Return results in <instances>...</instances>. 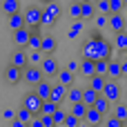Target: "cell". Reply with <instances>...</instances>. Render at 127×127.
<instances>
[{
	"mask_svg": "<svg viewBox=\"0 0 127 127\" xmlns=\"http://www.w3.org/2000/svg\"><path fill=\"white\" fill-rule=\"evenodd\" d=\"M56 20H58V18H54L49 11H45V9H42V16H40V25H47V27H51Z\"/></svg>",
	"mask_w": 127,
	"mask_h": 127,
	"instance_id": "38",
	"label": "cell"
},
{
	"mask_svg": "<svg viewBox=\"0 0 127 127\" xmlns=\"http://www.w3.org/2000/svg\"><path fill=\"white\" fill-rule=\"evenodd\" d=\"M69 16H71L74 20H83V4L74 0V2L69 4Z\"/></svg>",
	"mask_w": 127,
	"mask_h": 127,
	"instance_id": "28",
	"label": "cell"
},
{
	"mask_svg": "<svg viewBox=\"0 0 127 127\" xmlns=\"http://www.w3.org/2000/svg\"><path fill=\"white\" fill-rule=\"evenodd\" d=\"M47 7H45V11H49L54 18H60V13H63V9H60V4L56 2V0H49V2H45Z\"/></svg>",
	"mask_w": 127,
	"mask_h": 127,
	"instance_id": "29",
	"label": "cell"
},
{
	"mask_svg": "<svg viewBox=\"0 0 127 127\" xmlns=\"http://www.w3.org/2000/svg\"><path fill=\"white\" fill-rule=\"evenodd\" d=\"M22 107H27L33 116H38V114H40V107H42V98H40L36 92H27L25 98H22Z\"/></svg>",
	"mask_w": 127,
	"mask_h": 127,
	"instance_id": "2",
	"label": "cell"
},
{
	"mask_svg": "<svg viewBox=\"0 0 127 127\" xmlns=\"http://www.w3.org/2000/svg\"><path fill=\"white\" fill-rule=\"evenodd\" d=\"M121 74H123V78H127V58L121 60Z\"/></svg>",
	"mask_w": 127,
	"mask_h": 127,
	"instance_id": "45",
	"label": "cell"
},
{
	"mask_svg": "<svg viewBox=\"0 0 127 127\" xmlns=\"http://www.w3.org/2000/svg\"><path fill=\"white\" fill-rule=\"evenodd\" d=\"M0 9H2V13H4V16H11V13L20 11V0H2Z\"/></svg>",
	"mask_w": 127,
	"mask_h": 127,
	"instance_id": "19",
	"label": "cell"
},
{
	"mask_svg": "<svg viewBox=\"0 0 127 127\" xmlns=\"http://www.w3.org/2000/svg\"><path fill=\"white\" fill-rule=\"evenodd\" d=\"M107 78H114V80L123 78V74H121V60L109 58V63H107Z\"/></svg>",
	"mask_w": 127,
	"mask_h": 127,
	"instance_id": "17",
	"label": "cell"
},
{
	"mask_svg": "<svg viewBox=\"0 0 127 127\" xmlns=\"http://www.w3.org/2000/svg\"><path fill=\"white\" fill-rule=\"evenodd\" d=\"M11 127H27V123H22L20 118H13L11 121Z\"/></svg>",
	"mask_w": 127,
	"mask_h": 127,
	"instance_id": "46",
	"label": "cell"
},
{
	"mask_svg": "<svg viewBox=\"0 0 127 127\" xmlns=\"http://www.w3.org/2000/svg\"><path fill=\"white\" fill-rule=\"evenodd\" d=\"M78 127H92V125H89L87 121H80V125H78Z\"/></svg>",
	"mask_w": 127,
	"mask_h": 127,
	"instance_id": "47",
	"label": "cell"
},
{
	"mask_svg": "<svg viewBox=\"0 0 127 127\" xmlns=\"http://www.w3.org/2000/svg\"><path fill=\"white\" fill-rule=\"evenodd\" d=\"M114 47H118L121 51H125V49H127V29L116 31V36H114Z\"/></svg>",
	"mask_w": 127,
	"mask_h": 127,
	"instance_id": "26",
	"label": "cell"
},
{
	"mask_svg": "<svg viewBox=\"0 0 127 127\" xmlns=\"http://www.w3.org/2000/svg\"><path fill=\"white\" fill-rule=\"evenodd\" d=\"M92 2H96V0H92Z\"/></svg>",
	"mask_w": 127,
	"mask_h": 127,
	"instance_id": "55",
	"label": "cell"
},
{
	"mask_svg": "<svg viewBox=\"0 0 127 127\" xmlns=\"http://www.w3.org/2000/svg\"><path fill=\"white\" fill-rule=\"evenodd\" d=\"M94 16H96V2H92V0L83 2V20H89Z\"/></svg>",
	"mask_w": 127,
	"mask_h": 127,
	"instance_id": "27",
	"label": "cell"
},
{
	"mask_svg": "<svg viewBox=\"0 0 127 127\" xmlns=\"http://www.w3.org/2000/svg\"><path fill=\"white\" fill-rule=\"evenodd\" d=\"M103 127H123V121H118V118L112 114V116H107V118L103 121Z\"/></svg>",
	"mask_w": 127,
	"mask_h": 127,
	"instance_id": "39",
	"label": "cell"
},
{
	"mask_svg": "<svg viewBox=\"0 0 127 127\" xmlns=\"http://www.w3.org/2000/svg\"><path fill=\"white\" fill-rule=\"evenodd\" d=\"M105 83H107V76H98V74L89 76V87H92L94 92H98V94H103V89H105Z\"/></svg>",
	"mask_w": 127,
	"mask_h": 127,
	"instance_id": "18",
	"label": "cell"
},
{
	"mask_svg": "<svg viewBox=\"0 0 127 127\" xmlns=\"http://www.w3.org/2000/svg\"><path fill=\"white\" fill-rule=\"evenodd\" d=\"M33 92H36L42 100H49V96H51V83H49L47 78H42V80L33 87Z\"/></svg>",
	"mask_w": 127,
	"mask_h": 127,
	"instance_id": "15",
	"label": "cell"
},
{
	"mask_svg": "<svg viewBox=\"0 0 127 127\" xmlns=\"http://www.w3.org/2000/svg\"><path fill=\"white\" fill-rule=\"evenodd\" d=\"M96 9L100 13H109V0H96Z\"/></svg>",
	"mask_w": 127,
	"mask_h": 127,
	"instance_id": "41",
	"label": "cell"
},
{
	"mask_svg": "<svg viewBox=\"0 0 127 127\" xmlns=\"http://www.w3.org/2000/svg\"><path fill=\"white\" fill-rule=\"evenodd\" d=\"M76 2H80V4H83V2H87V0H76Z\"/></svg>",
	"mask_w": 127,
	"mask_h": 127,
	"instance_id": "48",
	"label": "cell"
},
{
	"mask_svg": "<svg viewBox=\"0 0 127 127\" xmlns=\"http://www.w3.org/2000/svg\"><path fill=\"white\" fill-rule=\"evenodd\" d=\"M103 96H105L107 100H112V105H114V103H118V100H121V85H118V80L107 78L105 89H103Z\"/></svg>",
	"mask_w": 127,
	"mask_h": 127,
	"instance_id": "3",
	"label": "cell"
},
{
	"mask_svg": "<svg viewBox=\"0 0 127 127\" xmlns=\"http://www.w3.org/2000/svg\"><path fill=\"white\" fill-rule=\"evenodd\" d=\"M40 2H49V0H40Z\"/></svg>",
	"mask_w": 127,
	"mask_h": 127,
	"instance_id": "52",
	"label": "cell"
},
{
	"mask_svg": "<svg viewBox=\"0 0 127 127\" xmlns=\"http://www.w3.org/2000/svg\"><path fill=\"white\" fill-rule=\"evenodd\" d=\"M60 105L54 103V100H42V107H40V114H54Z\"/></svg>",
	"mask_w": 127,
	"mask_h": 127,
	"instance_id": "33",
	"label": "cell"
},
{
	"mask_svg": "<svg viewBox=\"0 0 127 127\" xmlns=\"http://www.w3.org/2000/svg\"><path fill=\"white\" fill-rule=\"evenodd\" d=\"M123 56H125V58H127V49H125V51H123Z\"/></svg>",
	"mask_w": 127,
	"mask_h": 127,
	"instance_id": "49",
	"label": "cell"
},
{
	"mask_svg": "<svg viewBox=\"0 0 127 127\" xmlns=\"http://www.w3.org/2000/svg\"><path fill=\"white\" fill-rule=\"evenodd\" d=\"M123 127H127V123H123Z\"/></svg>",
	"mask_w": 127,
	"mask_h": 127,
	"instance_id": "54",
	"label": "cell"
},
{
	"mask_svg": "<svg viewBox=\"0 0 127 127\" xmlns=\"http://www.w3.org/2000/svg\"><path fill=\"white\" fill-rule=\"evenodd\" d=\"M29 36H31V29H29V27L16 29V31H13V42H16V47H27Z\"/></svg>",
	"mask_w": 127,
	"mask_h": 127,
	"instance_id": "10",
	"label": "cell"
},
{
	"mask_svg": "<svg viewBox=\"0 0 127 127\" xmlns=\"http://www.w3.org/2000/svg\"><path fill=\"white\" fill-rule=\"evenodd\" d=\"M67 100H69V103H80V100H83V89L76 87V85L67 87Z\"/></svg>",
	"mask_w": 127,
	"mask_h": 127,
	"instance_id": "24",
	"label": "cell"
},
{
	"mask_svg": "<svg viewBox=\"0 0 127 127\" xmlns=\"http://www.w3.org/2000/svg\"><path fill=\"white\" fill-rule=\"evenodd\" d=\"M78 125H80V118H78V116H74V114H67V116H65L63 127H78Z\"/></svg>",
	"mask_w": 127,
	"mask_h": 127,
	"instance_id": "37",
	"label": "cell"
},
{
	"mask_svg": "<svg viewBox=\"0 0 127 127\" xmlns=\"http://www.w3.org/2000/svg\"><path fill=\"white\" fill-rule=\"evenodd\" d=\"M112 51H114V45L109 42V40H98V60L103 58V60H109L112 58Z\"/></svg>",
	"mask_w": 127,
	"mask_h": 127,
	"instance_id": "14",
	"label": "cell"
},
{
	"mask_svg": "<svg viewBox=\"0 0 127 127\" xmlns=\"http://www.w3.org/2000/svg\"><path fill=\"white\" fill-rule=\"evenodd\" d=\"M80 74L83 76H94L96 74V60H89V58H83V63H80Z\"/></svg>",
	"mask_w": 127,
	"mask_h": 127,
	"instance_id": "20",
	"label": "cell"
},
{
	"mask_svg": "<svg viewBox=\"0 0 127 127\" xmlns=\"http://www.w3.org/2000/svg\"><path fill=\"white\" fill-rule=\"evenodd\" d=\"M107 63H109V60H103V58L96 60V74H98V76H107Z\"/></svg>",
	"mask_w": 127,
	"mask_h": 127,
	"instance_id": "40",
	"label": "cell"
},
{
	"mask_svg": "<svg viewBox=\"0 0 127 127\" xmlns=\"http://www.w3.org/2000/svg\"><path fill=\"white\" fill-rule=\"evenodd\" d=\"M94 22H96L98 29H103V27L109 22V13H96V16H94Z\"/></svg>",
	"mask_w": 127,
	"mask_h": 127,
	"instance_id": "35",
	"label": "cell"
},
{
	"mask_svg": "<svg viewBox=\"0 0 127 127\" xmlns=\"http://www.w3.org/2000/svg\"><path fill=\"white\" fill-rule=\"evenodd\" d=\"M56 78H58V83L65 85V87H71V85H74V74H71L69 69H58Z\"/></svg>",
	"mask_w": 127,
	"mask_h": 127,
	"instance_id": "21",
	"label": "cell"
},
{
	"mask_svg": "<svg viewBox=\"0 0 127 127\" xmlns=\"http://www.w3.org/2000/svg\"><path fill=\"white\" fill-rule=\"evenodd\" d=\"M9 63H11V65H16V67H20V69H25V67L29 65L27 49H25V47H16V49L11 51V58H9Z\"/></svg>",
	"mask_w": 127,
	"mask_h": 127,
	"instance_id": "5",
	"label": "cell"
},
{
	"mask_svg": "<svg viewBox=\"0 0 127 127\" xmlns=\"http://www.w3.org/2000/svg\"><path fill=\"white\" fill-rule=\"evenodd\" d=\"M123 2H125V7H127V0H123Z\"/></svg>",
	"mask_w": 127,
	"mask_h": 127,
	"instance_id": "53",
	"label": "cell"
},
{
	"mask_svg": "<svg viewBox=\"0 0 127 127\" xmlns=\"http://www.w3.org/2000/svg\"><path fill=\"white\" fill-rule=\"evenodd\" d=\"M100 94L98 92H94L92 87H85L83 89V103L87 105V107H94V103H96V98H98Z\"/></svg>",
	"mask_w": 127,
	"mask_h": 127,
	"instance_id": "23",
	"label": "cell"
},
{
	"mask_svg": "<svg viewBox=\"0 0 127 127\" xmlns=\"http://www.w3.org/2000/svg\"><path fill=\"white\" fill-rule=\"evenodd\" d=\"M45 127H56V125H45Z\"/></svg>",
	"mask_w": 127,
	"mask_h": 127,
	"instance_id": "51",
	"label": "cell"
},
{
	"mask_svg": "<svg viewBox=\"0 0 127 127\" xmlns=\"http://www.w3.org/2000/svg\"><path fill=\"white\" fill-rule=\"evenodd\" d=\"M69 114H74V116H78L80 121H85V114H87V105L80 100V103H71V109H69Z\"/></svg>",
	"mask_w": 127,
	"mask_h": 127,
	"instance_id": "25",
	"label": "cell"
},
{
	"mask_svg": "<svg viewBox=\"0 0 127 127\" xmlns=\"http://www.w3.org/2000/svg\"><path fill=\"white\" fill-rule=\"evenodd\" d=\"M67 69H69V71L74 74V71H78V69H80V65H78L76 60H69V63H67Z\"/></svg>",
	"mask_w": 127,
	"mask_h": 127,
	"instance_id": "44",
	"label": "cell"
},
{
	"mask_svg": "<svg viewBox=\"0 0 127 127\" xmlns=\"http://www.w3.org/2000/svg\"><path fill=\"white\" fill-rule=\"evenodd\" d=\"M40 69H42V74L47 76V78H51V76H56L58 74V60L56 58H51V56H45L42 58V63H40Z\"/></svg>",
	"mask_w": 127,
	"mask_h": 127,
	"instance_id": "8",
	"label": "cell"
},
{
	"mask_svg": "<svg viewBox=\"0 0 127 127\" xmlns=\"http://www.w3.org/2000/svg\"><path fill=\"white\" fill-rule=\"evenodd\" d=\"M114 31H123L127 27V18L123 16V13H109V22H107Z\"/></svg>",
	"mask_w": 127,
	"mask_h": 127,
	"instance_id": "13",
	"label": "cell"
},
{
	"mask_svg": "<svg viewBox=\"0 0 127 127\" xmlns=\"http://www.w3.org/2000/svg\"><path fill=\"white\" fill-rule=\"evenodd\" d=\"M2 118H4V121H9V123H11V121H13V118H16V112H13V109H4V112H2Z\"/></svg>",
	"mask_w": 127,
	"mask_h": 127,
	"instance_id": "43",
	"label": "cell"
},
{
	"mask_svg": "<svg viewBox=\"0 0 127 127\" xmlns=\"http://www.w3.org/2000/svg\"><path fill=\"white\" fill-rule=\"evenodd\" d=\"M114 116L118 118V121H123V123H127V105L125 103H116V112H114Z\"/></svg>",
	"mask_w": 127,
	"mask_h": 127,
	"instance_id": "31",
	"label": "cell"
},
{
	"mask_svg": "<svg viewBox=\"0 0 127 127\" xmlns=\"http://www.w3.org/2000/svg\"><path fill=\"white\" fill-rule=\"evenodd\" d=\"M123 16H125V18H127V9H125V13H123Z\"/></svg>",
	"mask_w": 127,
	"mask_h": 127,
	"instance_id": "50",
	"label": "cell"
},
{
	"mask_svg": "<svg viewBox=\"0 0 127 127\" xmlns=\"http://www.w3.org/2000/svg\"><path fill=\"white\" fill-rule=\"evenodd\" d=\"M22 16H25V25H27V27H36V25H40L42 9H40V7H29V9L22 11Z\"/></svg>",
	"mask_w": 127,
	"mask_h": 127,
	"instance_id": "7",
	"label": "cell"
},
{
	"mask_svg": "<svg viewBox=\"0 0 127 127\" xmlns=\"http://www.w3.org/2000/svg\"><path fill=\"white\" fill-rule=\"evenodd\" d=\"M56 47H58V42H56L54 36H45L42 42H40V51H42L45 56H51V54L56 51Z\"/></svg>",
	"mask_w": 127,
	"mask_h": 127,
	"instance_id": "16",
	"label": "cell"
},
{
	"mask_svg": "<svg viewBox=\"0 0 127 127\" xmlns=\"http://www.w3.org/2000/svg\"><path fill=\"white\" fill-rule=\"evenodd\" d=\"M42 78H47V76L42 74L40 65H27V67L22 69V80H25L27 85H31V87H36Z\"/></svg>",
	"mask_w": 127,
	"mask_h": 127,
	"instance_id": "1",
	"label": "cell"
},
{
	"mask_svg": "<svg viewBox=\"0 0 127 127\" xmlns=\"http://www.w3.org/2000/svg\"><path fill=\"white\" fill-rule=\"evenodd\" d=\"M65 116H67V114H65V112L60 109V107H58V109H56V112L51 114V118H54L56 127H63V123H65Z\"/></svg>",
	"mask_w": 127,
	"mask_h": 127,
	"instance_id": "36",
	"label": "cell"
},
{
	"mask_svg": "<svg viewBox=\"0 0 127 127\" xmlns=\"http://www.w3.org/2000/svg\"><path fill=\"white\" fill-rule=\"evenodd\" d=\"M85 121L89 123L92 127H100L103 125V121H105V116L96 109V107H87V114H85Z\"/></svg>",
	"mask_w": 127,
	"mask_h": 127,
	"instance_id": "9",
	"label": "cell"
},
{
	"mask_svg": "<svg viewBox=\"0 0 127 127\" xmlns=\"http://www.w3.org/2000/svg\"><path fill=\"white\" fill-rule=\"evenodd\" d=\"M20 80H22V69L9 63V65L4 67V83H7V85H18Z\"/></svg>",
	"mask_w": 127,
	"mask_h": 127,
	"instance_id": "6",
	"label": "cell"
},
{
	"mask_svg": "<svg viewBox=\"0 0 127 127\" xmlns=\"http://www.w3.org/2000/svg\"><path fill=\"white\" fill-rule=\"evenodd\" d=\"M27 56H29V65H40L45 54H42L40 49H29V51H27Z\"/></svg>",
	"mask_w": 127,
	"mask_h": 127,
	"instance_id": "30",
	"label": "cell"
},
{
	"mask_svg": "<svg viewBox=\"0 0 127 127\" xmlns=\"http://www.w3.org/2000/svg\"><path fill=\"white\" fill-rule=\"evenodd\" d=\"M7 25H9V29H11V31L27 27V25H25V16H22V11H16V13L7 16Z\"/></svg>",
	"mask_w": 127,
	"mask_h": 127,
	"instance_id": "11",
	"label": "cell"
},
{
	"mask_svg": "<svg viewBox=\"0 0 127 127\" xmlns=\"http://www.w3.org/2000/svg\"><path fill=\"white\" fill-rule=\"evenodd\" d=\"M94 107H96V109H98V112H100V114L105 116V114H109V112H112V100H107V98H105V96L100 94V96L96 98Z\"/></svg>",
	"mask_w": 127,
	"mask_h": 127,
	"instance_id": "22",
	"label": "cell"
},
{
	"mask_svg": "<svg viewBox=\"0 0 127 127\" xmlns=\"http://www.w3.org/2000/svg\"><path fill=\"white\" fill-rule=\"evenodd\" d=\"M16 118H20L22 123H27V125H29V123H31V118H33V114H31L27 107H22V105H20V109L16 112Z\"/></svg>",
	"mask_w": 127,
	"mask_h": 127,
	"instance_id": "32",
	"label": "cell"
},
{
	"mask_svg": "<svg viewBox=\"0 0 127 127\" xmlns=\"http://www.w3.org/2000/svg\"><path fill=\"white\" fill-rule=\"evenodd\" d=\"M80 56H83V58H89V60H98V40H92V38L83 40V45H80Z\"/></svg>",
	"mask_w": 127,
	"mask_h": 127,
	"instance_id": "4",
	"label": "cell"
},
{
	"mask_svg": "<svg viewBox=\"0 0 127 127\" xmlns=\"http://www.w3.org/2000/svg\"><path fill=\"white\" fill-rule=\"evenodd\" d=\"M27 127H29V125H27Z\"/></svg>",
	"mask_w": 127,
	"mask_h": 127,
	"instance_id": "56",
	"label": "cell"
},
{
	"mask_svg": "<svg viewBox=\"0 0 127 127\" xmlns=\"http://www.w3.org/2000/svg\"><path fill=\"white\" fill-rule=\"evenodd\" d=\"M29 127H45L42 116H40V114H38V116H33V118H31V123H29Z\"/></svg>",
	"mask_w": 127,
	"mask_h": 127,
	"instance_id": "42",
	"label": "cell"
},
{
	"mask_svg": "<svg viewBox=\"0 0 127 127\" xmlns=\"http://www.w3.org/2000/svg\"><path fill=\"white\" fill-rule=\"evenodd\" d=\"M125 2L123 0H109V13H123Z\"/></svg>",
	"mask_w": 127,
	"mask_h": 127,
	"instance_id": "34",
	"label": "cell"
},
{
	"mask_svg": "<svg viewBox=\"0 0 127 127\" xmlns=\"http://www.w3.org/2000/svg\"><path fill=\"white\" fill-rule=\"evenodd\" d=\"M67 98V87L65 85H60V83H56V85H51V96H49V100H54V103H63Z\"/></svg>",
	"mask_w": 127,
	"mask_h": 127,
	"instance_id": "12",
	"label": "cell"
}]
</instances>
